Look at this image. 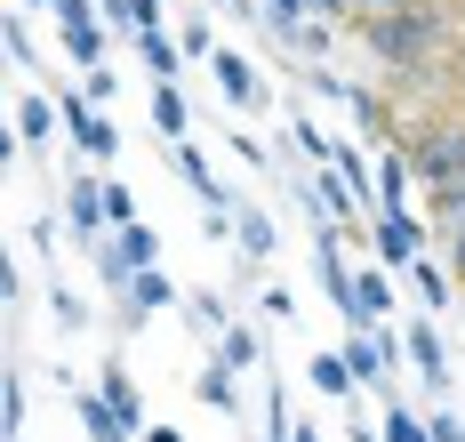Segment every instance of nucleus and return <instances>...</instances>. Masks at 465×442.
Returning <instances> with one entry per match:
<instances>
[{"label":"nucleus","instance_id":"18","mask_svg":"<svg viewBox=\"0 0 465 442\" xmlns=\"http://www.w3.org/2000/svg\"><path fill=\"white\" fill-rule=\"evenodd\" d=\"M410 282H418V297L433 306V314L458 297V274H450V266H433V257H418V266H410Z\"/></svg>","mask_w":465,"mask_h":442},{"label":"nucleus","instance_id":"9","mask_svg":"<svg viewBox=\"0 0 465 442\" xmlns=\"http://www.w3.org/2000/svg\"><path fill=\"white\" fill-rule=\"evenodd\" d=\"M401 354L418 362V378H425L433 394L450 387V354H441V330H433V322H410V338H401Z\"/></svg>","mask_w":465,"mask_h":442},{"label":"nucleus","instance_id":"28","mask_svg":"<svg viewBox=\"0 0 465 442\" xmlns=\"http://www.w3.org/2000/svg\"><path fill=\"white\" fill-rule=\"evenodd\" d=\"M48 314H56V330H81V322H89V306H81V297L64 290V282L48 290Z\"/></svg>","mask_w":465,"mask_h":442},{"label":"nucleus","instance_id":"42","mask_svg":"<svg viewBox=\"0 0 465 442\" xmlns=\"http://www.w3.org/2000/svg\"><path fill=\"white\" fill-rule=\"evenodd\" d=\"M41 8H48V0H41Z\"/></svg>","mask_w":465,"mask_h":442},{"label":"nucleus","instance_id":"33","mask_svg":"<svg viewBox=\"0 0 465 442\" xmlns=\"http://www.w3.org/2000/svg\"><path fill=\"white\" fill-rule=\"evenodd\" d=\"M0 33H8V65H33V25H25V16H8Z\"/></svg>","mask_w":465,"mask_h":442},{"label":"nucleus","instance_id":"36","mask_svg":"<svg viewBox=\"0 0 465 442\" xmlns=\"http://www.w3.org/2000/svg\"><path fill=\"white\" fill-rule=\"evenodd\" d=\"M393 8H410V0H353V25H377V16H393Z\"/></svg>","mask_w":465,"mask_h":442},{"label":"nucleus","instance_id":"37","mask_svg":"<svg viewBox=\"0 0 465 442\" xmlns=\"http://www.w3.org/2000/svg\"><path fill=\"white\" fill-rule=\"evenodd\" d=\"M425 427H433V442H465V427L450 418V410H441V418H425Z\"/></svg>","mask_w":465,"mask_h":442},{"label":"nucleus","instance_id":"38","mask_svg":"<svg viewBox=\"0 0 465 442\" xmlns=\"http://www.w3.org/2000/svg\"><path fill=\"white\" fill-rule=\"evenodd\" d=\"M313 16H329V25H337V16H353V0H313Z\"/></svg>","mask_w":465,"mask_h":442},{"label":"nucleus","instance_id":"34","mask_svg":"<svg viewBox=\"0 0 465 442\" xmlns=\"http://www.w3.org/2000/svg\"><path fill=\"white\" fill-rule=\"evenodd\" d=\"M81 89H89L96 105H104V97H121V81H113V65H89V81H81Z\"/></svg>","mask_w":465,"mask_h":442},{"label":"nucleus","instance_id":"2","mask_svg":"<svg viewBox=\"0 0 465 442\" xmlns=\"http://www.w3.org/2000/svg\"><path fill=\"white\" fill-rule=\"evenodd\" d=\"M401 153H410L418 186L433 194V209H441V201H465V105H441L433 121H418Z\"/></svg>","mask_w":465,"mask_h":442},{"label":"nucleus","instance_id":"13","mask_svg":"<svg viewBox=\"0 0 465 442\" xmlns=\"http://www.w3.org/2000/svg\"><path fill=\"white\" fill-rule=\"evenodd\" d=\"M73 402H81V427H89V442H129V427H121V410L104 402V387H81Z\"/></svg>","mask_w":465,"mask_h":442},{"label":"nucleus","instance_id":"26","mask_svg":"<svg viewBox=\"0 0 465 442\" xmlns=\"http://www.w3.org/2000/svg\"><path fill=\"white\" fill-rule=\"evenodd\" d=\"M313 387H322V394H353L361 378H353V362H345V354H313Z\"/></svg>","mask_w":465,"mask_h":442},{"label":"nucleus","instance_id":"6","mask_svg":"<svg viewBox=\"0 0 465 442\" xmlns=\"http://www.w3.org/2000/svg\"><path fill=\"white\" fill-rule=\"evenodd\" d=\"M209 73H217V89H225V105H249V113H257V105H265V73H257V65H249V56H232V49H217V56H209Z\"/></svg>","mask_w":465,"mask_h":442},{"label":"nucleus","instance_id":"39","mask_svg":"<svg viewBox=\"0 0 465 442\" xmlns=\"http://www.w3.org/2000/svg\"><path fill=\"white\" fill-rule=\"evenodd\" d=\"M144 442H185V435L177 427H144Z\"/></svg>","mask_w":465,"mask_h":442},{"label":"nucleus","instance_id":"25","mask_svg":"<svg viewBox=\"0 0 465 442\" xmlns=\"http://www.w3.org/2000/svg\"><path fill=\"white\" fill-rule=\"evenodd\" d=\"M441 249H450V274L465 282V201H441Z\"/></svg>","mask_w":465,"mask_h":442},{"label":"nucleus","instance_id":"3","mask_svg":"<svg viewBox=\"0 0 465 442\" xmlns=\"http://www.w3.org/2000/svg\"><path fill=\"white\" fill-rule=\"evenodd\" d=\"M56 113H64L73 146L89 153V161H113V153H121V129H113V121H96V97H89V89H56Z\"/></svg>","mask_w":465,"mask_h":442},{"label":"nucleus","instance_id":"10","mask_svg":"<svg viewBox=\"0 0 465 442\" xmlns=\"http://www.w3.org/2000/svg\"><path fill=\"white\" fill-rule=\"evenodd\" d=\"M129 41H137V56H144V73H153V81H177V73H185V41H177V33H161V25H153V33H129Z\"/></svg>","mask_w":465,"mask_h":442},{"label":"nucleus","instance_id":"8","mask_svg":"<svg viewBox=\"0 0 465 442\" xmlns=\"http://www.w3.org/2000/svg\"><path fill=\"white\" fill-rule=\"evenodd\" d=\"M169 306H177V282H169V274H161V266H144L137 282H129V297H121V322H129V330H137L144 314H169Z\"/></svg>","mask_w":465,"mask_h":442},{"label":"nucleus","instance_id":"41","mask_svg":"<svg viewBox=\"0 0 465 442\" xmlns=\"http://www.w3.org/2000/svg\"><path fill=\"white\" fill-rule=\"evenodd\" d=\"M289 442H322V435H313V427H289Z\"/></svg>","mask_w":465,"mask_h":442},{"label":"nucleus","instance_id":"11","mask_svg":"<svg viewBox=\"0 0 465 442\" xmlns=\"http://www.w3.org/2000/svg\"><path fill=\"white\" fill-rule=\"evenodd\" d=\"M169 161H177V177H185V186H193L201 201H209V209H225V186H217V169H209V161L193 153V137H177V146H169Z\"/></svg>","mask_w":465,"mask_h":442},{"label":"nucleus","instance_id":"30","mask_svg":"<svg viewBox=\"0 0 465 442\" xmlns=\"http://www.w3.org/2000/svg\"><path fill=\"white\" fill-rule=\"evenodd\" d=\"M96 274H104V282H113V290H129V282H137V274H129V266H121V242H96Z\"/></svg>","mask_w":465,"mask_h":442},{"label":"nucleus","instance_id":"4","mask_svg":"<svg viewBox=\"0 0 465 442\" xmlns=\"http://www.w3.org/2000/svg\"><path fill=\"white\" fill-rule=\"evenodd\" d=\"M337 354L353 362V378H361V387H385V370H393V354H401V338H393L385 322H370V330H353V338L337 346Z\"/></svg>","mask_w":465,"mask_h":442},{"label":"nucleus","instance_id":"5","mask_svg":"<svg viewBox=\"0 0 465 442\" xmlns=\"http://www.w3.org/2000/svg\"><path fill=\"white\" fill-rule=\"evenodd\" d=\"M104 226H113L104 186H96V177H73V186H64V234H73V242H104Z\"/></svg>","mask_w":465,"mask_h":442},{"label":"nucleus","instance_id":"7","mask_svg":"<svg viewBox=\"0 0 465 442\" xmlns=\"http://www.w3.org/2000/svg\"><path fill=\"white\" fill-rule=\"evenodd\" d=\"M377 266H418V217L410 209H377Z\"/></svg>","mask_w":465,"mask_h":442},{"label":"nucleus","instance_id":"22","mask_svg":"<svg viewBox=\"0 0 465 442\" xmlns=\"http://www.w3.org/2000/svg\"><path fill=\"white\" fill-rule=\"evenodd\" d=\"M113 242H121V257H129V274H144V266H161V234H153V226H121Z\"/></svg>","mask_w":465,"mask_h":442},{"label":"nucleus","instance_id":"1","mask_svg":"<svg viewBox=\"0 0 465 442\" xmlns=\"http://www.w3.org/2000/svg\"><path fill=\"white\" fill-rule=\"evenodd\" d=\"M361 41H370V65L377 73H393V81H433L465 41V16L450 0H410V8H393V16H377L361 25Z\"/></svg>","mask_w":465,"mask_h":442},{"label":"nucleus","instance_id":"40","mask_svg":"<svg viewBox=\"0 0 465 442\" xmlns=\"http://www.w3.org/2000/svg\"><path fill=\"white\" fill-rule=\"evenodd\" d=\"M217 8H232V16H257V0H217Z\"/></svg>","mask_w":465,"mask_h":442},{"label":"nucleus","instance_id":"14","mask_svg":"<svg viewBox=\"0 0 465 442\" xmlns=\"http://www.w3.org/2000/svg\"><path fill=\"white\" fill-rule=\"evenodd\" d=\"M96 387H104V402H113V410H121V427L137 435V427H144V394H137V378H129L121 362H104V378H96Z\"/></svg>","mask_w":465,"mask_h":442},{"label":"nucleus","instance_id":"17","mask_svg":"<svg viewBox=\"0 0 465 442\" xmlns=\"http://www.w3.org/2000/svg\"><path fill=\"white\" fill-rule=\"evenodd\" d=\"M153 129H161L169 146L185 137V89H177V81H153Z\"/></svg>","mask_w":465,"mask_h":442},{"label":"nucleus","instance_id":"12","mask_svg":"<svg viewBox=\"0 0 465 442\" xmlns=\"http://www.w3.org/2000/svg\"><path fill=\"white\" fill-rule=\"evenodd\" d=\"M410 186H418V169H410V153L393 146L377 161V209H410Z\"/></svg>","mask_w":465,"mask_h":442},{"label":"nucleus","instance_id":"15","mask_svg":"<svg viewBox=\"0 0 465 442\" xmlns=\"http://www.w3.org/2000/svg\"><path fill=\"white\" fill-rule=\"evenodd\" d=\"M56 41H64V56L89 73V65H104V16H89V25H56Z\"/></svg>","mask_w":465,"mask_h":442},{"label":"nucleus","instance_id":"21","mask_svg":"<svg viewBox=\"0 0 465 442\" xmlns=\"http://www.w3.org/2000/svg\"><path fill=\"white\" fill-rule=\"evenodd\" d=\"M16 137H25V146H48V137H56V113H48V97H16Z\"/></svg>","mask_w":465,"mask_h":442},{"label":"nucleus","instance_id":"24","mask_svg":"<svg viewBox=\"0 0 465 442\" xmlns=\"http://www.w3.org/2000/svg\"><path fill=\"white\" fill-rule=\"evenodd\" d=\"M232 234H241V249H249L257 266L273 257V217H265V209H241V217H232Z\"/></svg>","mask_w":465,"mask_h":442},{"label":"nucleus","instance_id":"32","mask_svg":"<svg viewBox=\"0 0 465 442\" xmlns=\"http://www.w3.org/2000/svg\"><path fill=\"white\" fill-rule=\"evenodd\" d=\"M104 209H113V226H137V194L121 177H104Z\"/></svg>","mask_w":465,"mask_h":442},{"label":"nucleus","instance_id":"16","mask_svg":"<svg viewBox=\"0 0 465 442\" xmlns=\"http://www.w3.org/2000/svg\"><path fill=\"white\" fill-rule=\"evenodd\" d=\"M217 362H225L232 378H241V370H257V362H265V338H257L249 322H232L225 338H217Z\"/></svg>","mask_w":465,"mask_h":442},{"label":"nucleus","instance_id":"29","mask_svg":"<svg viewBox=\"0 0 465 442\" xmlns=\"http://www.w3.org/2000/svg\"><path fill=\"white\" fill-rule=\"evenodd\" d=\"M385 442H433V427H425L418 410H393V418H385Z\"/></svg>","mask_w":465,"mask_h":442},{"label":"nucleus","instance_id":"20","mask_svg":"<svg viewBox=\"0 0 465 442\" xmlns=\"http://www.w3.org/2000/svg\"><path fill=\"white\" fill-rule=\"evenodd\" d=\"M104 8V25H121V33H153L161 25V0H96Z\"/></svg>","mask_w":465,"mask_h":442},{"label":"nucleus","instance_id":"35","mask_svg":"<svg viewBox=\"0 0 465 442\" xmlns=\"http://www.w3.org/2000/svg\"><path fill=\"white\" fill-rule=\"evenodd\" d=\"M177 41H185V56H217V49H209V25H201V16H185V33H177Z\"/></svg>","mask_w":465,"mask_h":442},{"label":"nucleus","instance_id":"19","mask_svg":"<svg viewBox=\"0 0 465 442\" xmlns=\"http://www.w3.org/2000/svg\"><path fill=\"white\" fill-rule=\"evenodd\" d=\"M345 113H353L361 137H393V121H385V97H377V89H345Z\"/></svg>","mask_w":465,"mask_h":442},{"label":"nucleus","instance_id":"23","mask_svg":"<svg viewBox=\"0 0 465 442\" xmlns=\"http://www.w3.org/2000/svg\"><path fill=\"white\" fill-rule=\"evenodd\" d=\"M193 387H201V402H209V410H225V418L241 410V387H232V370H225V362H209V370H201Z\"/></svg>","mask_w":465,"mask_h":442},{"label":"nucleus","instance_id":"27","mask_svg":"<svg viewBox=\"0 0 465 442\" xmlns=\"http://www.w3.org/2000/svg\"><path fill=\"white\" fill-rule=\"evenodd\" d=\"M0 435H8V442L25 435V387H16V370L0 378Z\"/></svg>","mask_w":465,"mask_h":442},{"label":"nucleus","instance_id":"31","mask_svg":"<svg viewBox=\"0 0 465 442\" xmlns=\"http://www.w3.org/2000/svg\"><path fill=\"white\" fill-rule=\"evenodd\" d=\"M185 314H193V322H201V330H209V338H225V330H232V314H225V306H217V297H193Z\"/></svg>","mask_w":465,"mask_h":442}]
</instances>
